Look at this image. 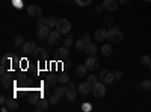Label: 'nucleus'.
Returning <instances> with one entry per match:
<instances>
[{"label":"nucleus","instance_id":"obj_1","mask_svg":"<svg viewBox=\"0 0 151 112\" xmlns=\"http://www.w3.org/2000/svg\"><path fill=\"white\" fill-rule=\"evenodd\" d=\"M122 38H124V35H122V32L118 29V27H110L109 30H107V40L109 41H112L113 44H119L121 41H122Z\"/></svg>","mask_w":151,"mask_h":112},{"label":"nucleus","instance_id":"obj_2","mask_svg":"<svg viewBox=\"0 0 151 112\" xmlns=\"http://www.w3.org/2000/svg\"><path fill=\"white\" fill-rule=\"evenodd\" d=\"M55 29H56L58 32H60L62 35H65V33H68V32L71 30V23H70V20H67V18H59Z\"/></svg>","mask_w":151,"mask_h":112},{"label":"nucleus","instance_id":"obj_3","mask_svg":"<svg viewBox=\"0 0 151 112\" xmlns=\"http://www.w3.org/2000/svg\"><path fill=\"white\" fill-rule=\"evenodd\" d=\"M92 94H94V97H97V98L104 97V95H106V83L97 82V83L92 86Z\"/></svg>","mask_w":151,"mask_h":112},{"label":"nucleus","instance_id":"obj_4","mask_svg":"<svg viewBox=\"0 0 151 112\" xmlns=\"http://www.w3.org/2000/svg\"><path fill=\"white\" fill-rule=\"evenodd\" d=\"M85 65H86L88 71H94V70H97V68H98L100 61H98V58H97V56H89V58L86 59Z\"/></svg>","mask_w":151,"mask_h":112},{"label":"nucleus","instance_id":"obj_5","mask_svg":"<svg viewBox=\"0 0 151 112\" xmlns=\"http://www.w3.org/2000/svg\"><path fill=\"white\" fill-rule=\"evenodd\" d=\"M98 77L101 79V82L106 83V85H109V83H112L113 80H115L113 73H110V71H107V70H101V71H100V76H98Z\"/></svg>","mask_w":151,"mask_h":112},{"label":"nucleus","instance_id":"obj_6","mask_svg":"<svg viewBox=\"0 0 151 112\" xmlns=\"http://www.w3.org/2000/svg\"><path fill=\"white\" fill-rule=\"evenodd\" d=\"M50 32H52V30H50L48 26H40V27L36 29V38L38 40H47Z\"/></svg>","mask_w":151,"mask_h":112},{"label":"nucleus","instance_id":"obj_7","mask_svg":"<svg viewBox=\"0 0 151 112\" xmlns=\"http://www.w3.org/2000/svg\"><path fill=\"white\" fill-rule=\"evenodd\" d=\"M60 32H58V30H52L50 32V35H48V38H47V41H48V44L50 46H58L59 44V41H60Z\"/></svg>","mask_w":151,"mask_h":112},{"label":"nucleus","instance_id":"obj_8","mask_svg":"<svg viewBox=\"0 0 151 112\" xmlns=\"http://www.w3.org/2000/svg\"><path fill=\"white\" fill-rule=\"evenodd\" d=\"M36 48H38V47L35 46V43H33V41L24 43V46H23V53H24V55H27V56H32V55H35Z\"/></svg>","mask_w":151,"mask_h":112},{"label":"nucleus","instance_id":"obj_9","mask_svg":"<svg viewBox=\"0 0 151 112\" xmlns=\"http://www.w3.org/2000/svg\"><path fill=\"white\" fill-rule=\"evenodd\" d=\"M27 14H29L30 17L38 18V17H41V15H42V9L38 6V5H30V6L27 8Z\"/></svg>","mask_w":151,"mask_h":112},{"label":"nucleus","instance_id":"obj_10","mask_svg":"<svg viewBox=\"0 0 151 112\" xmlns=\"http://www.w3.org/2000/svg\"><path fill=\"white\" fill-rule=\"evenodd\" d=\"M103 8L107 11H116L118 9V0H104Z\"/></svg>","mask_w":151,"mask_h":112},{"label":"nucleus","instance_id":"obj_11","mask_svg":"<svg viewBox=\"0 0 151 112\" xmlns=\"http://www.w3.org/2000/svg\"><path fill=\"white\" fill-rule=\"evenodd\" d=\"M50 106V100H45V98H40L36 103V111L38 112H42V111H47Z\"/></svg>","mask_w":151,"mask_h":112},{"label":"nucleus","instance_id":"obj_12","mask_svg":"<svg viewBox=\"0 0 151 112\" xmlns=\"http://www.w3.org/2000/svg\"><path fill=\"white\" fill-rule=\"evenodd\" d=\"M70 55V50H68V47H59L58 50H56V58L58 59H67Z\"/></svg>","mask_w":151,"mask_h":112},{"label":"nucleus","instance_id":"obj_13","mask_svg":"<svg viewBox=\"0 0 151 112\" xmlns=\"http://www.w3.org/2000/svg\"><path fill=\"white\" fill-rule=\"evenodd\" d=\"M79 91L83 94V95H88V94H91L92 92V86L88 83V82H83L79 85Z\"/></svg>","mask_w":151,"mask_h":112},{"label":"nucleus","instance_id":"obj_14","mask_svg":"<svg viewBox=\"0 0 151 112\" xmlns=\"http://www.w3.org/2000/svg\"><path fill=\"white\" fill-rule=\"evenodd\" d=\"M85 53H86L88 56H95V53H97V46H95L94 43H88L86 47H85Z\"/></svg>","mask_w":151,"mask_h":112},{"label":"nucleus","instance_id":"obj_15","mask_svg":"<svg viewBox=\"0 0 151 112\" xmlns=\"http://www.w3.org/2000/svg\"><path fill=\"white\" fill-rule=\"evenodd\" d=\"M106 38H107V30L106 29H97L95 40L97 41H106Z\"/></svg>","mask_w":151,"mask_h":112},{"label":"nucleus","instance_id":"obj_16","mask_svg":"<svg viewBox=\"0 0 151 112\" xmlns=\"http://www.w3.org/2000/svg\"><path fill=\"white\" fill-rule=\"evenodd\" d=\"M58 80H59V77L58 76H53V74H48V76L45 77V83L48 86H55L58 83Z\"/></svg>","mask_w":151,"mask_h":112},{"label":"nucleus","instance_id":"obj_17","mask_svg":"<svg viewBox=\"0 0 151 112\" xmlns=\"http://www.w3.org/2000/svg\"><path fill=\"white\" fill-rule=\"evenodd\" d=\"M9 83H11L9 73H8V71H6V73H2V86H3V88H8Z\"/></svg>","mask_w":151,"mask_h":112},{"label":"nucleus","instance_id":"obj_18","mask_svg":"<svg viewBox=\"0 0 151 112\" xmlns=\"http://www.w3.org/2000/svg\"><path fill=\"white\" fill-rule=\"evenodd\" d=\"M6 108H8L9 111H17V109H18V102L15 100V98H11V100L6 102Z\"/></svg>","mask_w":151,"mask_h":112},{"label":"nucleus","instance_id":"obj_19","mask_svg":"<svg viewBox=\"0 0 151 112\" xmlns=\"http://www.w3.org/2000/svg\"><path fill=\"white\" fill-rule=\"evenodd\" d=\"M67 86L65 85H59V86H56V90H55V92L59 95V97H65L67 95Z\"/></svg>","mask_w":151,"mask_h":112},{"label":"nucleus","instance_id":"obj_20","mask_svg":"<svg viewBox=\"0 0 151 112\" xmlns=\"http://www.w3.org/2000/svg\"><path fill=\"white\" fill-rule=\"evenodd\" d=\"M86 71H88V68H86L85 64L83 65H79L77 68H76V76H77V77H83L85 74H86Z\"/></svg>","mask_w":151,"mask_h":112},{"label":"nucleus","instance_id":"obj_21","mask_svg":"<svg viewBox=\"0 0 151 112\" xmlns=\"http://www.w3.org/2000/svg\"><path fill=\"white\" fill-rule=\"evenodd\" d=\"M101 52H103V55H104L106 58H109V56L113 53V48H112L110 44H104V46L101 47Z\"/></svg>","mask_w":151,"mask_h":112},{"label":"nucleus","instance_id":"obj_22","mask_svg":"<svg viewBox=\"0 0 151 112\" xmlns=\"http://www.w3.org/2000/svg\"><path fill=\"white\" fill-rule=\"evenodd\" d=\"M11 65V59L8 56H3L2 58V73H6V68Z\"/></svg>","mask_w":151,"mask_h":112},{"label":"nucleus","instance_id":"obj_23","mask_svg":"<svg viewBox=\"0 0 151 112\" xmlns=\"http://www.w3.org/2000/svg\"><path fill=\"white\" fill-rule=\"evenodd\" d=\"M68 100H74L76 97H77V91H76L74 88H68L67 90V95H65Z\"/></svg>","mask_w":151,"mask_h":112},{"label":"nucleus","instance_id":"obj_24","mask_svg":"<svg viewBox=\"0 0 151 112\" xmlns=\"http://www.w3.org/2000/svg\"><path fill=\"white\" fill-rule=\"evenodd\" d=\"M35 55L40 58V59H44V58H47V50H45V48H36Z\"/></svg>","mask_w":151,"mask_h":112},{"label":"nucleus","instance_id":"obj_25","mask_svg":"<svg viewBox=\"0 0 151 112\" xmlns=\"http://www.w3.org/2000/svg\"><path fill=\"white\" fill-rule=\"evenodd\" d=\"M56 23H58V20H56L55 17H47V26H48L50 29L56 27Z\"/></svg>","mask_w":151,"mask_h":112},{"label":"nucleus","instance_id":"obj_26","mask_svg":"<svg viewBox=\"0 0 151 112\" xmlns=\"http://www.w3.org/2000/svg\"><path fill=\"white\" fill-rule=\"evenodd\" d=\"M58 77H59V82H60V83H67V82H70V76H68L67 73H60Z\"/></svg>","mask_w":151,"mask_h":112},{"label":"nucleus","instance_id":"obj_27","mask_svg":"<svg viewBox=\"0 0 151 112\" xmlns=\"http://www.w3.org/2000/svg\"><path fill=\"white\" fill-rule=\"evenodd\" d=\"M86 82L89 83L91 86H94V85L98 82V77H97V76H94V74H91V76H88V77H86Z\"/></svg>","mask_w":151,"mask_h":112},{"label":"nucleus","instance_id":"obj_28","mask_svg":"<svg viewBox=\"0 0 151 112\" xmlns=\"http://www.w3.org/2000/svg\"><path fill=\"white\" fill-rule=\"evenodd\" d=\"M141 90L144 91H151V80H144L141 83Z\"/></svg>","mask_w":151,"mask_h":112},{"label":"nucleus","instance_id":"obj_29","mask_svg":"<svg viewBox=\"0 0 151 112\" xmlns=\"http://www.w3.org/2000/svg\"><path fill=\"white\" fill-rule=\"evenodd\" d=\"M59 98H60V97H59V95H58L56 92H55V94H52V95L48 97V100H50V105H58Z\"/></svg>","mask_w":151,"mask_h":112},{"label":"nucleus","instance_id":"obj_30","mask_svg":"<svg viewBox=\"0 0 151 112\" xmlns=\"http://www.w3.org/2000/svg\"><path fill=\"white\" fill-rule=\"evenodd\" d=\"M141 64H142V65H148V67H150V64H151V56L144 55V56L141 58Z\"/></svg>","mask_w":151,"mask_h":112},{"label":"nucleus","instance_id":"obj_31","mask_svg":"<svg viewBox=\"0 0 151 112\" xmlns=\"http://www.w3.org/2000/svg\"><path fill=\"white\" fill-rule=\"evenodd\" d=\"M74 47H76V50H85V47H86V44H85V43H83V40L80 38V40H79L77 43L74 44Z\"/></svg>","mask_w":151,"mask_h":112},{"label":"nucleus","instance_id":"obj_32","mask_svg":"<svg viewBox=\"0 0 151 112\" xmlns=\"http://www.w3.org/2000/svg\"><path fill=\"white\" fill-rule=\"evenodd\" d=\"M14 44H15V47H23V46H24V40H23V36H17V38L14 40Z\"/></svg>","mask_w":151,"mask_h":112},{"label":"nucleus","instance_id":"obj_33","mask_svg":"<svg viewBox=\"0 0 151 112\" xmlns=\"http://www.w3.org/2000/svg\"><path fill=\"white\" fill-rule=\"evenodd\" d=\"M73 43H74V40H73V36H71V35H70V36H67V38L64 40V46H65V47H68V48L73 46Z\"/></svg>","mask_w":151,"mask_h":112},{"label":"nucleus","instance_id":"obj_34","mask_svg":"<svg viewBox=\"0 0 151 112\" xmlns=\"http://www.w3.org/2000/svg\"><path fill=\"white\" fill-rule=\"evenodd\" d=\"M36 24H38V27H40V26H47V18L38 17V18H36Z\"/></svg>","mask_w":151,"mask_h":112},{"label":"nucleus","instance_id":"obj_35","mask_svg":"<svg viewBox=\"0 0 151 112\" xmlns=\"http://www.w3.org/2000/svg\"><path fill=\"white\" fill-rule=\"evenodd\" d=\"M74 2L77 3L79 6H88V5L92 3V0H74Z\"/></svg>","mask_w":151,"mask_h":112},{"label":"nucleus","instance_id":"obj_36","mask_svg":"<svg viewBox=\"0 0 151 112\" xmlns=\"http://www.w3.org/2000/svg\"><path fill=\"white\" fill-rule=\"evenodd\" d=\"M82 40H83V43H85V44L91 43V35H89V33H85V35L82 36Z\"/></svg>","mask_w":151,"mask_h":112},{"label":"nucleus","instance_id":"obj_37","mask_svg":"<svg viewBox=\"0 0 151 112\" xmlns=\"http://www.w3.org/2000/svg\"><path fill=\"white\" fill-rule=\"evenodd\" d=\"M113 76H115V80H119L122 77V71L121 70H116L115 73H113Z\"/></svg>","mask_w":151,"mask_h":112},{"label":"nucleus","instance_id":"obj_38","mask_svg":"<svg viewBox=\"0 0 151 112\" xmlns=\"http://www.w3.org/2000/svg\"><path fill=\"white\" fill-rule=\"evenodd\" d=\"M104 23H106V24H112V23H113V17H106V18H104Z\"/></svg>","mask_w":151,"mask_h":112},{"label":"nucleus","instance_id":"obj_39","mask_svg":"<svg viewBox=\"0 0 151 112\" xmlns=\"http://www.w3.org/2000/svg\"><path fill=\"white\" fill-rule=\"evenodd\" d=\"M6 102H8V98H6L5 95H2V97H0V103H2V105H6Z\"/></svg>","mask_w":151,"mask_h":112},{"label":"nucleus","instance_id":"obj_40","mask_svg":"<svg viewBox=\"0 0 151 112\" xmlns=\"http://www.w3.org/2000/svg\"><path fill=\"white\" fill-rule=\"evenodd\" d=\"M132 2V0H118V3H121V5H129Z\"/></svg>","mask_w":151,"mask_h":112},{"label":"nucleus","instance_id":"obj_41","mask_svg":"<svg viewBox=\"0 0 151 112\" xmlns=\"http://www.w3.org/2000/svg\"><path fill=\"white\" fill-rule=\"evenodd\" d=\"M101 9H103V5H98V6L95 8V12H101Z\"/></svg>","mask_w":151,"mask_h":112},{"label":"nucleus","instance_id":"obj_42","mask_svg":"<svg viewBox=\"0 0 151 112\" xmlns=\"http://www.w3.org/2000/svg\"><path fill=\"white\" fill-rule=\"evenodd\" d=\"M68 88H76V83L74 82H68Z\"/></svg>","mask_w":151,"mask_h":112},{"label":"nucleus","instance_id":"obj_43","mask_svg":"<svg viewBox=\"0 0 151 112\" xmlns=\"http://www.w3.org/2000/svg\"><path fill=\"white\" fill-rule=\"evenodd\" d=\"M150 74H151V64H150Z\"/></svg>","mask_w":151,"mask_h":112},{"label":"nucleus","instance_id":"obj_44","mask_svg":"<svg viewBox=\"0 0 151 112\" xmlns=\"http://www.w3.org/2000/svg\"><path fill=\"white\" fill-rule=\"evenodd\" d=\"M144 2H151V0H144Z\"/></svg>","mask_w":151,"mask_h":112}]
</instances>
